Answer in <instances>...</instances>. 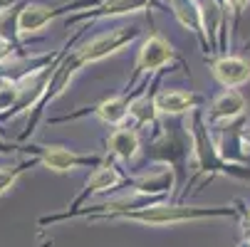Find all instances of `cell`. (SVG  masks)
Instances as JSON below:
<instances>
[{"mask_svg": "<svg viewBox=\"0 0 250 247\" xmlns=\"http://www.w3.org/2000/svg\"><path fill=\"white\" fill-rule=\"evenodd\" d=\"M188 133H191V158L196 163V171L191 178H186L184 188L176 193V203H186L201 186L210 183L213 178H233L240 183H250V163H235V161H226L213 141L210 126L203 119V109H196L188 114Z\"/></svg>", "mask_w": 250, "mask_h": 247, "instance_id": "obj_2", "label": "cell"}, {"mask_svg": "<svg viewBox=\"0 0 250 247\" xmlns=\"http://www.w3.org/2000/svg\"><path fill=\"white\" fill-rule=\"evenodd\" d=\"M25 156H38L40 166L55 171V173H69L77 168H97L104 163V156L99 153H77L64 146H38V144H25Z\"/></svg>", "mask_w": 250, "mask_h": 247, "instance_id": "obj_6", "label": "cell"}, {"mask_svg": "<svg viewBox=\"0 0 250 247\" xmlns=\"http://www.w3.org/2000/svg\"><path fill=\"white\" fill-rule=\"evenodd\" d=\"M13 3H15V0H0V13H3L8 5H13Z\"/></svg>", "mask_w": 250, "mask_h": 247, "instance_id": "obj_21", "label": "cell"}, {"mask_svg": "<svg viewBox=\"0 0 250 247\" xmlns=\"http://www.w3.org/2000/svg\"><path fill=\"white\" fill-rule=\"evenodd\" d=\"M248 126V114L228 121V124H218V126H210L213 141H216V149L226 161H235V163H250L248 153L243 151V129Z\"/></svg>", "mask_w": 250, "mask_h": 247, "instance_id": "obj_11", "label": "cell"}, {"mask_svg": "<svg viewBox=\"0 0 250 247\" xmlns=\"http://www.w3.org/2000/svg\"><path fill=\"white\" fill-rule=\"evenodd\" d=\"M106 149H109V156L117 158V161H124V163H131L136 161V156L141 153V136H139V129L131 126L129 121L117 126L112 131V136L106 138Z\"/></svg>", "mask_w": 250, "mask_h": 247, "instance_id": "obj_14", "label": "cell"}, {"mask_svg": "<svg viewBox=\"0 0 250 247\" xmlns=\"http://www.w3.org/2000/svg\"><path fill=\"white\" fill-rule=\"evenodd\" d=\"M124 181H126V173L117 166V161H114L109 153H106V156H104V163L92 171V175L87 178L82 193H80L72 203H69L67 210L82 208V205L89 203V198H94V195H106V193H112V190H119V188L124 186Z\"/></svg>", "mask_w": 250, "mask_h": 247, "instance_id": "obj_8", "label": "cell"}, {"mask_svg": "<svg viewBox=\"0 0 250 247\" xmlns=\"http://www.w3.org/2000/svg\"><path fill=\"white\" fill-rule=\"evenodd\" d=\"M159 10V0H99L94 8L80 10L72 18H67V25H77V22H92V20H102V18H117V15H126V13H136V10Z\"/></svg>", "mask_w": 250, "mask_h": 247, "instance_id": "obj_12", "label": "cell"}, {"mask_svg": "<svg viewBox=\"0 0 250 247\" xmlns=\"http://www.w3.org/2000/svg\"><path fill=\"white\" fill-rule=\"evenodd\" d=\"M82 32H84V30L77 32V38H80ZM77 38H72V40L67 42V50L72 47V42H75ZM136 38H139V25H129V27L122 25V27H114V30L104 32V35H97L94 40L84 42V45L77 47L75 52H67V50H64L62 57L57 59L55 69H52V77H50V82H47L42 96L38 99V104H35V107L30 109V114H27V126H25V131L18 136V144H25V141L35 133L38 124L45 119L47 107H50L55 99H60V96L64 94V89L69 87V82L77 77L80 69H84L87 64L102 62V59L112 57V55H117V52H122V50H124L126 45H131Z\"/></svg>", "mask_w": 250, "mask_h": 247, "instance_id": "obj_1", "label": "cell"}, {"mask_svg": "<svg viewBox=\"0 0 250 247\" xmlns=\"http://www.w3.org/2000/svg\"><path fill=\"white\" fill-rule=\"evenodd\" d=\"M208 99L201 92L184 89H156L154 92V109L159 116H188L196 109H203Z\"/></svg>", "mask_w": 250, "mask_h": 247, "instance_id": "obj_9", "label": "cell"}, {"mask_svg": "<svg viewBox=\"0 0 250 247\" xmlns=\"http://www.w3.org/2000/svg\"><path fill=\"white\" fill-rule=\"evenodd\" d=\"M168 119L161 124V129L151 136L146 149H141L144 158H141V168L146 163H161L168 166L176 175V188H184L186 183V168L191 158V133L186 121L181 116H164Z\"/></svg>", "mask_w": 250, "mask_h": 247, "instance_id": "obj_4", "label": "cell"}, {"mask_svg": "<svg viewBox=\"0 0 250 247\" xmlns=\"http://www.w3.org/2000/svg\"><path fill=\"white\" fill-rule=\"evenodd\" d=\"M235 247H250V242H248V240H240V242H238Z\"/></svg>", "mask_w": 250, "mask_h": 247, "instance_id": "obj_22", "label": "cell"}, {"mask_svg": "<svg viewBox=\"0 0 250 247\" xmlns=\"http://www.w3.org/2000/svg\"><path fill=\"white\" fill-rule=\"evenodd\" d=\"M173 64H178L184 69V75L191 79V72H188V64L184 62V57L178 55V50L164 38L159 30H151L149 38L141 45L139 55H136V62H134V72L126 82V92L134 89L141 79H149L154 77L159 69H173Z\"/></svg>", "mask_w": 250, "mask_h": 247, "instance_id": "obj_5", "label": "cell"}, {"mask_svg": "<svg viewBox=\"0 0 250 247\" xmlns=\"http://www.w3.org/2000/svg\"><path fill=\"white\" fill-rule=\"evenodd\" d=\"M99 0H72V3H62V5H42V3H25L20 15H18V32L22 35H32L40 32L47 22H52L55 18H62L72 10H87L94 8Z\"/></svg>", "mask_w": 250, "mask_h": 247, "instance_id": "obj_7", "label": "cell"}, {"mask_svg": "<svg viewBox=\"0 0 250 247\" xmlns=\"http://www.w3.org/2000/svg\"><path fill=\"white\" fill-rule=\"evenodd\" d=\"M243 146H245V149H250V126H245V129H243Z\"/></svg>", "mask_w": 250, "mask_h": 247, "instance_id": "obj_19", "label": "cell"}, {"mask_svg": "<svg viewBox=\"0 0 250 247\" xmlns=\"http://www.w3.org/2000/svg\"><path fill=\"white\" fill-rule=\"evenodd\" d=\"M245 114H248V99L235 87H228L226 92H221L218 96H213L203 107V119H206L208 126L228 124V121H235V119H240Z\"/></svg>", "mask_w": 250, "mask_h": 247, "instance_id": "obj_10", "label": "cell"}, {"mask_svg": "<svg viewBox=\"0 0 250 247\" xmlns=\"http://www.w3.org/2000/svg\"><path fill=\"white\" fill-rule=\"evenodd\" d=\"M223 218H240L235 205H188V203H176L164 200L149 208L129 210V213H114L104 223H139L146 228H171V225H184V223H201V220H223Z\"/></svg>", "mask_w": 250, "mask_h": 247, "instance_id": "obj_3", "label": "cell"}, {"mask_svg": "<svg viewBox=\"0 0 250 247\" xmlns=\"http://www.w3.org/2000/svg\"><path fill=\"white\" fill-rule=\"evenodd\" d=\"M248 47H250V40H248V42H245V50H248Z\"/></svg>", "mask_w": 250, "mask_h": 247, "instance_id": "obj_23", "label": "cell"}, {"mask_svg": "<svg viewBox=\"0 0 250 247\" xmlns=\"http://www.w3.org/2000/svg\"><path fill=\"white\" fill-rule=\"evenodd\" d=\"M223 5H226V15H228V25H230V30L238 32L240 18H243V13L248 10L250 0H223Z\"/></svg>", "mask_w": 250, "mask_h": 247, "instance_id": "obj_17", "label": "cell"}, {"mask_svg": "<svg viewBox=\"0 0 250 247\" xmlns=\"http://www.w3.org/2000/svg\"><path fill=\"white\" fill-rule=\"evenodd\" d=\"M35 166H40V158L38 156H25L20 163H15V166H0V195H5L15 183H18V178L25 173V171H30V168H35Z\"/></svg>", "mask_w": 250, "mask_h": 247, "instance_id": "obj_16", "label": "cell"}, {"mask_svg": "<svg viewBox=\"0 0 250 247\" xmlns=\"http://www.w3.org/2000/svg\"><path fill=\"white\" fill-rule=\"evenodd\" d=\"M208 69L213 79H216L223 89L228 87H243L250 82V59L238 57V55H218V57H208Z\"/></svg>", "mask_w": 250, "mask_h": 247, "instance_id": "obj_13", "label": "cell"}, {"mask_svg": "<svg viewBox=\"0 0 250 247\" xmlns=\"http://www.w3.org/2000/svg\"><path fill=\"white\" fill-rule=\"evenodd\" d=\"M168 8H171V15L178 20V25L196 35L203 52L208 55V42H206V35H203V20H201V3L198 0H168Z\"/></svg>", "mask_w": 250, "mask_h": 247, "instance_id": "obj_15", "label": "cell"}, {"mask_svg": "<svg viewBox=\"0 0 250 247\" xmlns=\"http://www.w3.org/2000/svg\"><path fill=\"white\" fill-rule=\"evenodd\" d=\"M240 228H243V240L250 242V225H240Z\"/></svg>", "mask_w": 250, "mask_h": 247, "instance_id": "obj_20", "label": "cell"}, {"mask_svg": "<svg viewBox=\"0 0 250 247\" xmlns=\"http://www.w3.org/2000/svg\"><path fill=\"white\" fill-rule=\"evenodd\" d=\"M13 153H22V144L0 138V156H13Z\"/></svg>", "mask_w": 250, "mask_h": 247, "instance_id": "obj_18", "label": "cell"}]
</instances>
